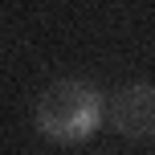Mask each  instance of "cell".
<instances>
[{
	"mask_svg": "<svg viewBox=\"0 0 155 155\" xmlns=\"http://www.w3.org/2000/svg\"><path fill=\"white\" fill-rule=\"evenodd\" d=\"M33 123L49 143H86L106 123V102L82 78H57L37 94Z\"/></svg>",
	"mask_w": 155,
	"mask_h": 155,
	"instance_id": "1",
	"label": "cell"
},
{
	"mask_svg": "<svg viewBox=\"0 0 155 155\" xmlns=\"http://www.w3.org/2000/svg\"><path fill=\"white\" fill-rule=\"evenodd\" d=\"M106 123L123 139L151 143L155 139V86L139 82V86H123L118 94H110L106 98Z\"/></svg>",
	"mask_w": 155,
	"mask_h": 155,
	"instance_id": "2",
	"label": "cell"
}]
</instances>
